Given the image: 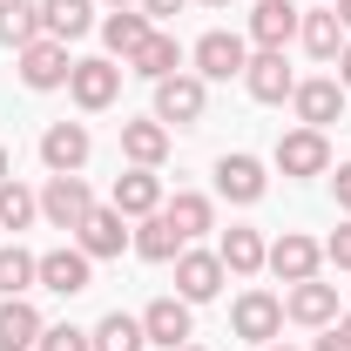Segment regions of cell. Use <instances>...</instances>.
I'll use <instances>...</instances> for the list:
<instances>
[{
	"instance_id": "6da1fadb",
	"label": "cell",
	"mask_w": 351,
	"mask_h": 351,
	"mask_svg": "<svg viewBox=\"0 0 351 351\" xmlns=\"http://www.w3.org/2000/svg\"><path fill=\"white\" fill-rule=\"evenodd\" d=\"M203 108H210V82H203V75H169V82H156V122H162V129H196Z\"/></svg>"
},
{
	"instance_id": "7a4b0ae2",
	"label": "cell",
	"mask_w": 351,
	"mask_h": 351,
	"mask_svg": "<svg viewBox=\"0 0 351 351\" xmlns=\"http://www.w3.org/2000/svg\"><path fill=\"white\" fill-rule=\"evenodd\" d=\"M14 68H21V88H34V95H54V88H68V75H75V54L61 41H27L21 54H14Z\"/></svg>"
},
{
	"instance_id": "3957f363",
	"label": "cell",
	"mask_w": 351,
	"mask_h": 351,
	"mask_svg": "<svg viewBox=\"0 0 351 351\" xmlns=\"http://www.w3.org/2000/svg\"><path fill=\"white\" fill-rule=\"evenodd\" d=\"M189 61H196V75H203V82H237V75L250 68V41H243V34H230V27H210L203 41L189 47Z\"/></svg>"
},
{
	"instance_id": "277c9868",
	"label": "cell",
	"mask_w": 351,
	"mask_h": 351,
	"mask_svg": "<svg viewBox=\"0 0 351 351\" xmlns=\"http://www.w3.org/2000/svg\"><path fill=\"white\" fill-rule=\"evenodd\" d=\"M88 156H95L88 122H47V129H41V162H47V176H82Z\"/></svg>"
},
{
	"instance_id": "5b68a950",
	"label": "cell",
	"mask_w": 351,
	"mask_h": 351,
	"mask_svg": "<svg viewBox=\"0 0 351 351\" xmlns=\"http://www.w3.org/2000/svg\"><path fill=\"white\" fill-rule=\"evenodd\" d=\"M68 95H75V108L101 115V108H115V95H122V68H115L108 54H88V61H75V75H68Z\"/></svg>"
},
{
	"instance_id": "8992f818",
	"label": "cell",
	"mask_w": 351,
	"mask_h": 351,
	"mask_svg": "<svg viewBox=\"0 0 351 351\" xmlns=\"http://www.w3.org/2000/svg\"><path fill=\"white\" fill-rule=\"evenodd\" d=\"M230 331H237L243 345H277V331H284V298L243 291V298L230 304Z\"/></svg>"
},
{
	"instance_id": "52a82bcc",
	"label": "cell",
	"mask_w": 351,
	"mask_h": 351,
	"mask_svg": "<svg viewBox=\"0 0 351 351\" xmlns=\"http://www.w3.org/2000/svg\"><path fill=\"white\" fill-rule=\"evenodd\" d=\"M284 176H331V142H324V129H298L277 135V156H270Z\"/></svg>"
},
{
	"instance_id": "ba28073f",
	"label": "cell",
	"mask_w": 351,
	"mask_h": 351,
	"mask_svg": "<svg viewBox=\"0 0 351 351\" xmlns=\"http://www.w3.org/2000/svg\"><path fill=\"white\" fill-rule=\"evenodd\" d=\"M263 189H270V169H263L257 156H217V196L223 203H237V210H250V203H263Z\"/></svg>"
},
{
	"instance_id": "9c48e42d",
	"label": "cell",
	"mask_w": 351,
	"mask_h": 351,
	"mask_svg": "<svg viewBox=\"0 0 351 351\" xmlns=\"http://www.w3.org/2000/svg\"><path fill=\"white\" fill-rule=\"evenodd\" d=\"M88 284H95V257H88L82 243L41 250V291H54V298H82Z\"/></svg>"
},
{
	"instance_id": "30bf717a",
	"label": "cell",
	"mask_w": 351,
	"mask_h": 351,
	"mask_svg": "<svg viewBox=\"0 0 351 351\" xmlns=\"http://www.w3.org/2000/svg\"><path fill=\"white\" fill-rule=\"evenodd\" d=\"M291 108H298L304 129H331V122H345V82L338 75H311V82H298Z\"/></svg>"
},
{
	"instance_id": "8fae6325",
	"label": "cell",
	"mask_w": 351,
	"mask_h": 351,
	"mask_svg": "<svg viewBox=\"0 0 351 351\" xmlns=\"http://www.w3.org/2000/svg\"><path fill=\"white\" fill-rule=\"evenodd\" d=\"M95 210V189H88L82 176H47V189H41V217L54 223V230H82V217Z\"/></svg>"
},
{
	"instance_id": "7c38bea8",
	"label": "cell",
	"mask_w": 351,
	"mask_h": 351,
	"mask_svg": "<svg viewBox=\"0 0 351 351\" xmlns=\"http://www.w3.org/2000/svg\"><path fill=\"white\" fill-rule=\"evenodd\" d=\"M317 263H324V243L304 237V230H284V237L270 243L263 270H270V277H284V284H304V277H317Z\"/></svg>"
},
{
	"instance_id": "4fadbf2b",
	"label": "cell",
	"mask_w": 351,
	"mask_h": 351,
	"mask_svg": "<svg viewBox=\"0 0 351 351\" xmlns=\"http://www.w3.org/2000/svg\"><path fill=\"white\" fill-rule=\"evenodd\" d=\"M243 88H250V101H291L298 95V75H291V61H284V47H257L250 54V68H243Z\"/></svg>"
},
{
	"instance_id": "5bb4252c",
	"label": "cell",
	"mask_w": 351,
	"mask_h": 351,
	"mask_svg": "<svg viewBox=\"0 0 351 351\" xmlns=\"http://www.w3.org/2000/svg\"><path fill=\"white\" fill-rule=\"evenodd\" d=\"M75 243H82L95 263H108V257H122V250L135 243V230H129L122 210H101V203H95V210L82 217V230H75Z\"/></svg>"
},
{
	"instance_id": "9a60e30c",
	"label": "cell",
	"mask_w": 351,
	"mask_h": 351,
	"mask_svg": "<svg viewBox=\"0 0 351 351\" xmlns=\"http://www.w3.org/2000/svg\"><path fill=\"white\" fill-rule=\"evenodd\" d=\"M223 277H230V270H223L217 250H182V257H176V298H182V304H210L223 291Z\"/></svg>"
},
{
	"instance_id": "2e32d148",
	"label": "cell",
	"mask_w": 351,
	"mask_h": 351,
	"mask_svg": "<svg viewBox=\"0 0 351 351\" xmlns=\"http://www.w3.org/2000/svg\"><path fill=\"white\" fill-rule=\"evenodd\" d=\"M108 210H122L129 223L156 217V210H162V176H156V169H122L115 189H108Z\"/></svg>"
},
{
	"instance_id": "e0dca14e",
	"label": "cell",
	"mask_w": 351,
	"mask_h": 351,
	"mask_svg": "<svg viewBox=\"0 0 351 351\" xmlns=\"http://www.w3.org/2000/svg\"><path fill=\"white\" fill-rule=\"evenodd\" d=\"M284 317H291V324H304V331H324V324H338V284H317V277L291 284V298H284Z\"/></svg>"
},
{
	"instance_id": "ac0fdd59",
	"label": "cell",
	"mask_w": 351,
	"mask_h": 351,
	"mask_svg": "<svg viewBox=\"0 0 351 351\" xmlns=\"http://www.w3.org/2000/svg\"><path fill=\"white\" fill-rule=\"evenodd\" d=\"M156 34V21L142 14V7H115V14H101V47H108V61H122L129 68L135 61V47Z\"/></svg>"
},
{
	"instance_id": "d6986e66",
	"label": "cell",
	"mask_w": 351,
	"mask_h": 351,
	"mask_svg": "<svg viewBox=\"0 0 351 351\" xmlns=\"http://www.w3.org/2000/svg\"><path fill=\"white\" fill-rule=\"evenodd\" d=\"M189 311H196V304H182V298H156V304L142 311V338L162 345V351H182V345H189V331H196Z\"/></svg>"
},
{
	"instance_id": "ffe728a7",
	"label": "cell",
	"mask_w": 351,
	"mask_h": 351,
	"mask_svg": "<svg viewBox=\"0 0 351 351\" xmlns=\"http://www.w3.org/2000/svg\"><path fill=\"white\" fill-rule=\"evenodd\" d=\"M101 21H95V0H41V34L61 47H75L82 34H95Z\"/></svg>"
},
{
	"instance_id": "44dd1931",
	"label": "cell",
	"mask_w": 351,
	"mask_h": 351,
	"mask_svg": "<svg viewBox=\"0 0 351 351\" xmlns=\"http://www.w3.org/2000/svg\"><path fill=\"white\" fill-rule=\"evenodd\" d=\"M298 41H304L311 61H338L345 54V21H338V7H304V21H298Z\"/></svg>"
},
{
	"instance_id": "7402d4cb",
	"label": "cell",
	"mask_w": 351,
	"mask_h": 351,
	"mask_svg": "<svg viewBox=\"0 0 351 351\" xmlns=\"http://www.w3.org/2000/svg\"><path fill=\"white\" fill-rule=\"evenodd\" d=\"M217 257H223L230 277H257L263 257H270V243H263V230H250V223H230V230L217 237Z\"/></svg>"
},
{
	"instance_id": "603a6c76",
	"label": "cell",
	"mask_w": 351,
	"mask_h": 351,
	"mask_svg": "<svg viewBox=\"0 0 351 351\" xmlns=\"http://www.w3.org/2000/svg\"><path fill=\"white\" fill-rule=\"evenodd\" d=\"M298 21H304V7H291V0H257V7H250V41L257 47H291L298 41Z\"/></svg>"
},
{
	"instance_id": "cb8c5ba5",
	"label": "cell",
	"mask_w": 351,
	"mask_h": 351,
	"mask_svg": "<svg viewBox=\"0 0 351 351\" xmlns=\"http://www.w3.org/2000/svg\"><path fill=\"white\" fill-rule=\"evenodd\" d=\"M122 156H129V169H162V162H169V129H162L156 115L122 122Z\"/></svg>"
},
{
	"instance_id": "d4e9b609",
	"label": "cell",
	"mask_w": 351,
	"mask_h": 351,
	"mask_svg": "<svg viewBox=\"0 0 351 351\" xmlns=\"http://www.w3.org/2000/svg\"><path fill=\"white\" fill-rule=\"evenodd\" d=\"M129 75H142V82H169V75H182V41H176L169 27H156L149 41L135 47Z\"/></svg>"
},
{
	"instance_id": "484cf974",
	"label": "cell",
	"mask_w": 351,
	"mask_h": 351,
	"mask_svg": "<svg viewBox=\"0 0 351 351\" xmlns=\"http://www.w3.org/2000/svg\"><path fill=\"white\" fill-rule=\"evenodd\" d=\"M41 311L27 304V298H0V351H34L41 345Z\"/></svg>"
},
{
	"instance_id": "4316f807",
	"label": "cell",
	"mask_w": 351,
	"mask_h": 351,
	"mask_svg": "<svg viewBox=\"0 0 351 351\" xmlns=\"http://www.w3.org/2000/svg\"><path fill=\"white\" fill-rule=\"evenodd\" d=\"M182 250H189V243H182V230H176V223L162 217V210L135 223V257H142V263H176Z\"/></svg>"
},
{
	"instance_id": "83f0119b",
	"label": "cell",
	"mask_w": 351,
	"mask_h": 351,
	"mask_svg": "<svg viewBox=\"0 0 351 351\" xmlns=\"http://www.w3.org/2000/svg\"><path fill=\"white\" fill-rule=\"evenodd\" d=\"M162 217L182 230V243H196L203 230H217V203H210V196H196V189H176L169 203H162Z\"/></svg>"
},
{
	"instance_id": "f1b7e54d",
	"label": "cell",
	"mask_w": 351,
	"mask_h": 351,
	"mask_svg": "<svg viewBox=\"0 0 351 351\" xmlns=\"http://www.w3.org/2000/svg\"><path fill=\"white\" fill-rule=\"evenodd\" d=\"M41 284V257L21 243H0V298H27Z\"/></svg>"
},
{
	"instance_id": "f546056e",
	"label": "cell",
	"mask_w": 351,
	"mask_h": 351,
	"mask_svg": "<svg viewBox=\"0 0 351 351\" xmlns=\"http://www.w3.org/2000/svg\"><path fill=\"white\" fill-rule=\"evenodd\" d=\"M27 41H41V7L34 0H0V47H21Z\"/></svg>"
},
{
	"instance_id": "4dcf8cb0",
	"label": "cell",
	"mask_w": 351,
	"mask_h": 351,
	"mask_svg": "<svg viewBox=\"0 0 351 351\" xmlns=\"http://www.w3.org/2000/svg\"><path fill=\"white\" fill-rule=\"evenodd\" d=\"M88 338H95V351H142L149 345V338H142V317H129V311H108Z\"/></svg>"
},
{
	"instance_id": "1f68e13d",
	"label": "cell",
	"mask_w": 351,
	"mask_h": 351,
	"mask_svg": "<svg viewBox=\"0 0 351 351\" xmlns=\"http://www.w3.org/2000/svg\"><path fill=\"white\" fill-rule=\"evenodd\" d=\"M34 217H41V196H34L27 182H14V176H7V182H0V230H14V237H21Z\"/></svg>"
},
{
	"instance_id": "d6a6232c",
	"label": "cell",
	"mask_w": 351,
	"mask_h": 351,
	"mask_svg": "<svg viewBox=\"0 0 351 351\" xmlns=\"http://www.w3.org/2000/svg\"><path fill=\"white\" fill-rule=\"evenodd\" d=\"M34 351H95V338H88L82 324H47Z\"/></svg>"
},
{
	"instance_id": "836d02e7",
	"label": "cell",
	"mask_w": 351,
	"mask_h": 351,
	"mask_svg": "<svg viewBox=\"0 0 351 351\" xmlns=\"http://www.w3.org/2000/svg\"><path fill=\"white\" fill-rule=\"evenodd\" d=\"M324 263H338V270H351V217L324 237Z\"/></svg>"
},
{
	"instance_id": "e575fe53",
	"label": "cell",
	"mask_w": 351,
	"mask_h": 351,
	"mask_svg": "<svg viewBox=\"0 0 351 351\" xmlns=\"http://www.w3.org/2000/svg\"><path fill=\"white\" fill-rule=\"evenodd\" d=\"M135 7H142V14H149V21H176V14H182V7H189V0H135Z\"/></svg>"
},
{
	"instance_id": "d590c367",
	"label": "cell",
	"mask_w": 351,
	"mask_h": 351,
	"mask_svg": "<svg viewBox=\"0 0 351 351\" xmlns=\"http://www.w3.org/2000/svg\"><path fill=\"white\" fill-rule=\"evenodd\" d=\"M331 189H338V210L351 217V162H338V176H331Z\"/></svg>"
},
{
	"instance_id": "8d00e7d4",
	"label": "cell",
	"mask_w": 351,
	"mask_h": 351,
	"mask_svg": "<svg viewBox=\"0 0 351 351\" xmlns=\"http://www.w3.org/2000/svg\"><path fill=\"white\" fill-rule=\"evenodd\" d=\"M311 351H351V345H345V338H338V331H331V324H324V338H317V345H311Z\"/></svg>"
},
{
	"instance_id": "74e56055",
	"label": "cell",
	"mask_w": 351,
	"mask_h": 351,
	"mask_svg": "<svg viewBox=\"0 0 351 351\" xmlns=\"http://www.w3.org/2000/svg\"><path fill=\"white\" fill-rule=\"evenodd\" d=\"M338 82H345V95H351V41H345V54H338Z\"/></svg>"
},
{
	"instance_id": "f35d334b",
	"label": "cell",
	"mask_w": 351,
	"mask_h": 351,
	"mask_svg": "<svg viewBox=\"0 0 351 351\" xmlns=\"http://www.w3.org/2000/svg\"><path fill=\"white\" fill-rule=\"evenodd\" d=\"M331 331H338V338L351 345V311H338V324H331Z\"/></svg>"
},
{
	"instance_id": "ab89813d",
	"label": "cell",
	"mask_w": 351,
	"mask_h": 351,
	"mask_svg": "<svg viewBox=\"0 0 351 351\" xmlns=\"http://www.w3.org/2000/svg\"><path fill=\"white\" fill-rule=\"evenodd\" d=\"M338 21H345V34H351V0H338Z\"/></svg>"
},
{
	"instance_id": "60d3db41",
	"label": "cell",
	"mask_w": 351,
	"mask_h": 351,
	"mask_svg": "<svg viewBox=\"0 0 351 351\" xmlns=\"http://www.w3.org/2000/svg\"><path fill=\"white\" fill-rule=\"evenodd\" d=\"M0 182H7V149H0Z\"/></svg>"
},
{
	"instance_id": "b9f144b4",
	"label": "cell",
	"mask_w": 351,
	"mask_h": 351,
	"mask_svg": "<svg viewBox=\"0 0 351 351\" xmlns=\"http://www.w3.org/2000/svg\"><path fill=\"white\" fill-rule=\"evenodd\" d=\"M263 351H298V345H263Z\"/></svg>"
},
{
	"instance_id": "7bdbcfd3",
	"label": "cell",
	"mask_w": 351,
	"mask_h": 351,
	"mask_svg": "<svg viewBox=\"0 0 351 351\" xmlns=\"http://www.w3.org/2000/svg\"><path fill=\"white\" fill-rule=\"evenodd\" d=\"M108 7H135V0H108Z\"/></svg>"
},
{
	"instance_id": "ee69618b",
	"label": "cell",
	"mask_w": 351,
	"mask_h": 351,
	"mask_svg": "<svg viewBox=\"0 0 351 351\" xmlns=\"http://www.w3.org/2000/svg\"><path fill=\"white\" fill-rule=\"evenodd\" d=\"M203 7H230V0H203Z\"/></svg>"
},
{
	"instance_id": "f6af8a7d",
	"label": "cell",
	"mask_w": 351,
	"mask_h": 351,
	"mask_svg": "<svg viewBox=\"0 0 351 351\" xmlns=\"http://www.w3.org/2000/svg\"><path fill=\"white\" fill-rule=\"evenodd\" d=\"M182 351H203V345H182Z\"/></svg>"
}]
</instances>
